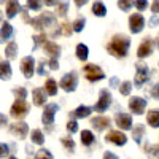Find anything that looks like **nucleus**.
Returning <instances> with one entry per match:
<instances>
[{"mask_svg": "<svg viewBox=\"0 0 159 159\" xmlns=\"http://www.w3.org/2000/svg\"><path fill=\"white\" fill-rule=\"evenodd\" d=\"M34 69H35V59L32 56H25L21 61V72L24 73L25 78L34 76Z\"/></svg>", "mask_w": 159, "mask_h": 159, "instance_id": "9d476101", "label": "nucleus"}, {"mask_svg": "<svg viewBox=\"0 0 159 159\" xmlns=\"http://www.w3.org/2000/svg\"><path fill=\"white\" fill-rule=\"evenodd\" d=\"M16 49H18V45H16V42H11V43H8V46L5 48V56H7L8 59L16 57Z\"/></svg>", "mask_w": 159, "mask_h": 159, "instance_id": "c756f323", "label": "nucleus"}, {"mask_svg": "<svg viewBox=\"0 0 159 159\" xmlns=\"http://www.w3.org/2000/svg\"><path fill=\"white\" fill-rule=\"evenodd\" d=\"M3 2H5V0H0V3H3Z\"/></svg>", "mask_w": 159, "mask_h": 159, "instance_id": "4d7b16f0", "label": "nucleus"}, {"mask_svg": "<svg viewBox=\"0 0 159 159\" xmlns=\"http://www.w3.org/2000/svg\"><path fill=\"white\" fill-rule=\"evenodd\" d=\"M130 46V40L126 35H115L108 43V52L115 57H126Z\"/></svg>", "mask_w": 159, "mask_h": 159, "instance_id": "f257e3e1", "label": "nucleus"}, {"mask_svg": "<svg viewBox=\"0 0 159 159\" xmlns=\"http://www.w3.org/2000/svg\"><path fill=\"white\" fill-rule=\"evenodd\" d=\"M110 103H111V94H110V91L108 89H100V92H99V102L96 103L94 110L97 113H103V111L108 110Z\"/></svg>", "mask_w": 159, "mask_h": 159, "instance_id": "7ed1b4c3", "label": "nucleus"}, {"mask_svg": "<svg viewBox=\"0 0 159 159\" xmlns=\"http://www.w3.org/2000/svg\"><path fill=\"white\" fill-rule=\"evenodd\" d=\"M27 111H29V105H27L25 100H16L11 107V116L16 118V119L24 118L25 115H27Z\"/></svg>", "mask_w": 159, "mask_h": 159, "instance_id": "6e6552de", "label": "nucleus"}, {"mask_svg": "<svg viewBox=\"0 0 159 159\" xmlns=\"http://www.w3.org/2000/svg\"><path fill=\"white\" fill-rule=\"evenodd\" d=\"M103 159H119L115 153H111V151H105L103 153Z\"/></svg>", "mask_w": 159, "mask_h": 159, "instance_id": "c03bdc74", "label": "nucleus"}, {"mask_svg": "<svg viewBox=\"0 0 159 159\" xmlns=\"http://www.w3.org/2000/svg\"><path fill=\"white\" fill-rule=\"evenodd\" d=\"M67 130L70 132V134H73V132L78 130V123L75 121V119H70V121L67 123Z\"/></svg>", "mask_w": 159, "mask_h": 159, "instance_id": "58836bf2", "label": "nucleus"}, {"mask_svg": "<svg viewBox=\"0 0 159 159\" xmlns=\"http://www.w3.org/2000/svg\"><path fill=\"white\" fill-rule=\"evenodd\" d=\"M88 54H89V52H88V46L84 43H78L76 45V57L84 62L88 59Z\"/></svg>", "mask_w": 159, "mask_h": 159, "instance_id": "cd10ccee", "label": "nucleus"}, {"mask_svg": "<svg viewBox=\"0 0 159 159\" xmlns=\"http://www.w3.org/2000/svg\"><path fill=\"white\" fill-rule=\"evenodd\" d=\"M32 96H34V103L37 105V107H42V105L46 102V94L40 88H35L32 91Z\"/></svg>", "mask_w": 159, "mask_h": 159, "instance_id": "6ab92c4d", "label": "nucleus"}, {"mask_svg": "<svg viewBox=\"0 0 159 159\" xmlns=\"http://www.w3.org/2000/svg\"><path fill=\"white\" fill-rule=\"evenodd\" d=\"M156 43H157V46H159V37H157V42H156Z\"/></svg>", "mask_w": 159, "mask_h": 159, "instance_id": "6e6d98bb", "label": "nucleus"}, {"mask_svg": "<svg viewBox=\"0 0 159 159\" xmlns=\"http://www.w3.org/2000/svg\"><path fill=\"white\" fill-rule=\"evenodd\" d=\"M10 154V147L7 143H0V157H7Z\"/></svg>", "mask_w": 159, "mask_h": 159, "instance_id": "a19ab883", "label": "nucleus"}, {"mask_svg": "<svg viewBox=\"0 0 159 159\" xmlns=\"http://www.w3.org/2000/svg\"><path fill=\"white\" fill-rule=\"evenodd\" d=\"M80 137H81V143L84 145V147H91L92 143H94V134H92L91 130H83L81 134H80Z\"/></svg>", "mask_w": 159, "mask_h": 159, "instance_id": "393cba45", "label": "nucleus"}, {"mask_svg": "<svg viewBox=\"0 0 159 159\" xmlns=\"http://www.w3.org/2000/svg\"><path fill=\"white\" fill-rule=\"evenodd\" d=\"M88 3V0H75V5L76 7H83V5H86Z\"/></svg>", "mask_w": 159, "mask_h": 159, "instance_id": "603ef678", "label": "nucleus"}, {"mask_svg": "<svg viewBox=\"0 0 159 159\" xmlns=\"http://www.w3.org/2000/svg\"><path fill=\"white\" fill-rule=\"evenodd\" d=\"M135 69H137V73H135V84H137V86H142L143 83H147L148 75H150V69H148V65L143 64V62H137V64H135Z\"/></svg>", "mask_w": 159, "mask_h": 159, "instance_id": "0eeeda50", "label": "nucleus"}, {"mask_svg": "<svg viewBox=\"0 0 159 159\" xmlns=\"http://www.w3.org/2000/svg\"><path fill=\"white\" fill-rule=\"evenodd\" d=\"M148 153L151 156H157L159 154V143L156 145V147H151V145H148Z\"/></svg>", "mask_w": 159, "mask_h": 159, "instance_id": "79ce46f5", "label": "nucleus"}, {"mask_svg": "<svg viewBox=\"0 0 159 159\" xmlns=\"http://www.w3.org/2000/svg\"><path fill=\"white\" fill-rule=\"evenodd\" d=\"M64 35H69L70 32H72V27H70V24L69 22H65V24H62V30H61Z\"/></svg>", "mask_w": 159, "mask_h": 159, "instance_id": "37998d69", "label": "nucleus"}, {"mask_svg": "<svg viewBox=\"0 0 159 159\" xmlns=\"http://www.w3.org/2000/svg\"><path fill=\"white\" fill-rule=\"evenodd\" d=\"M83 72H84V75H86V78L89 80V81H100V80L105 78L103 70L99 67V65H96V64H88V65H84Z\"/></svg>", "mask_w": 159, "mask_h": 159, "instance_id": "f03ea898", "label": "nucleus"}, {"mask_svg": "<svg viewBox=\"0 0 159 159\" xmlns=\"http://www.w3.org/2000/svg\"><path fill=\"white\" fill-rule=\"evenodd\" d=\"M19 11H21V5H19L18 0H8V3H7V16L11 19V18H15Z\"/></svg>", "mask_w": 159, "mask_h": 159, "instance_id": "f3484780", "label": "nucleus"}, {"mask_svg": "<svg viewBox=\"0 0 159 159\" xmlns=\"http://www.w3.org/2000/svg\"><path fill=\"white\" fill-rule=\"evenodd\" d=\"M35 159H52V154L48 151V150H38L37 154H35Z\"/></svg>", "mask_w": 159, "mask_h": 159, "instance_id": "e433bc0d", "label": "nucleus"}, {"mask_svg": "<svg viewBox=\"0 0 159 159\" xmlns=\"http://www.w3.org/2000/svg\"><path fill=\"white\" fill-rule=\"evenodd\" d=\"M11 65L8 61H3V62H0V78L2 80H10L11 78Z\"/></svg>", "mask_w": 159, "mask_h": 159, "instance_id": "412c9836", "label": "nucleus"}, {"mask_svg": "<svg viewBox=\"0 0 159 159\" xmlns=\"http://www.w3.org/2000/svg\"><path fill=\"white\" fill-rule=\"evenodd\" d=\"M130 89H132V83L130 81H124L121 86H119V92L123 96H129L130 94Z\"/></svg>", "mask_w": 159, "mask_h": 159, "instance_id": "c9c22d12", "label": "nucleus"}, {"mask_svg": "<svg viewBox=\"0 0 159 159\" xmlns=\"http://www.w3.org/2000/svg\"><path fill=\"white\" fill-rule=\"evenodd\" d=\"M2 16H3V13H2V11H0V22H2Z\"/></svg>", "mask_w": 159, "mask_h": 159, "instance_id": "864d4df0", "label": "nucleus"}, {"mask_svg": "<svg viewBox=\"0 0 159 159\" xmlns=\"http://www.w3.org/2000/svg\"><path fill=\"white\" fill-rule=\"evenodd\" d=\"M13 94L16 96V100H25V97H27V91H25V88H15L13 89Z\"/></svg>", "mask_w": 159, "mask_h": 159, "instance_id": "7c9ffc66", "label": "nucleus"}, {"mask_svg": "<svg viewBox=\"0 0 159 159\" xmlns=\"http://www.w3.org/2000/svg\"><path fill=\"white\" fill-rule=\"evenodd\" d=\"M143 134H145V127L142 126V124H137L135 127H134V132H132V137H134V140H135V143H142V139H143Z\"/></svg>", "mask_w": 159, "mask_h": 159, "instance_id": "c85d7f7f", "label": "nucleus"}, {"mask_svg": "<svg viewBox=\"0 0 159 159\" xmlns=\"http://www.w3.org/2000/svg\"><path fill=\"white\" fill-rule=\"evenodd\" d=\"M84 24H86V19L84 18H78L72 25H73V27H72V30H75V32H81L83 29H84Z\"/></svg>", "mask_w": 159, "mask_h": 159, "instance_id": "2f4dec72", "label": "nucleus"}, {"mask_svg": "<svg viewBox=\"0 0 159 159\" xmlns=\"http://www.w3.org/2000/svg\"><path fill=\"white\" fill-rule=\"evenodd\" d=\"M25 21H29L35 29H43L46 24H49V22H52V16L51 15H42L40 18H35V19H25Z\"/></svg>", "mask_w": 159, "mask_h": 159, "instance_id": "4468645a", "label": "nucleus"}, {"mask_svg": "<svg viewBox=\"0 0 159 159\" xmlns=\"http://www.w3.org/2000/svg\"><path fill=\"white\" fill-rule=\"evenodd\" d=\"M43 49L46 51V54L51 56V59H57L59 54H61V48H59V45L54 43V42H48V40H46L45 45H43Z\"/></svg>", "mask_w": 159, "mask_h": 159, "instance_id": "2eb2a0df", "label": "nucleus"}, {"mask_svg": "<svg viewBox=\"0 0 159 159\" xmlns=\"http://www.w3.org/2000/svg\"><path fill=\"white\" fill-rule=\"evenodd\" d=\"M92 13L99 18H103L105 15H107V8H105V5L102 2L97 0V2H94V5H92Z\"/></svg>", "mask_w": 159, "mask_h": 159, "instance_id": "bb28decb", "label": "nucleus"}, {"mask_svg": "<svg viewBox=\"0 0 159 159\" xmlns=\"http://www.w3.org/2000/svg\"><path fill=\"white\" fill-rule=\"evenodd\" d=\"M42 5H43V0H27V8L29 10L38 11L40 8H42Z\"/></svg>", "mask_w": 159, "mask_h": 159, "instance_id": "f704fd0d", "label": "nucleus"}, {"mask_svg": "<svg viewBox=\"0 0 159 159\" xmlns=\"http://www.w3.org/2000/svg\"><path fill=\"white\" fill-rule=\"evenodd\" d=\"M57 110H59L57 103H48V105H45V110H43V115H42V123L45 126H51L52 123H54V116H56Z\"/></svg>", "mask_w": 159, "mask_h": 159, "instance_id": "39448f33", "label": "nucleus"}, {"mask_svg": "<svg viewBox=\"0 0 159 159\" xmlns=\"http://www.w3.org/2000/svg\"><path fill=\"white\" fill-rule=\"evenodd\" d=\"M151 51H153V42L150 38H147L145 42L139 46V49H137V56L140 57V59H143V57H147V56H150L151 54Z\"/></svg>", "mask_w": 159, "mask_h": 159, "instance_id": "dca6fc26", "label": "nucleus"}, {"mask_svg": "<svg viewBox=\"0 0 159 159\" xmlns=\"http://www.w3.org/2000/svg\"><path fill=\"white\" fill-rule=\"evenodd\" d=\"M8 159H18V157H15V156H11V157H8Z\"/></svg>", "mask_w": 159, "mask_h": 159, "instance_id": "5fc2aeb1", "label": "nucleus"}, {"mask_svg": "<svg viewBox=\"0 0 159 159\" xmlns=\"http://www.w3.org/2000/svg\"><path fill=\"white\" fill-rule=\"evenodd\" d=\"M13 37V25L10 22H3L2 29H0V42L7 43V40H10Z\"/></svg>", "mask_w": 159, "mask_h": 159, "instance_id": "a211bd4d", "label": "nucleus"}, {"mask_svg": "<svg viewBox=\"0 0 159 159\" xmlns=\"http://www.w3.org/2000/svg\"><path fill=\"white\" fill-rule=\"evenodd\" d=\"M129 108L134 115H143L147 108V100L142 97H130L129 99Z\"/></svg>", "mask_w": 159, "mask_h": 159, "instance_id": "1a4fd4ad", "label": "nucleus"}, {"mask_svg": "<svg viewBox=\"0 0 159 159\" xmlns=\"http://www.w3.org/2000/svg\"><path fill=\"white\" fill-rule=\"evenodd\" d=\"M115 121H116V126L121 127L123 130H127V129L132 127V116L127 115V113H119V115H116Z\"/></svg>", "mask_w": 159, "mask_h": 159, "instance_id": "f8f14e48", "label": "nucleus"}, {"mask_svg": "<svg viewBox=\"0 0 159 159\" xmlns=\"http://www.w3.org/2000/svg\"><path fill=\"white\" fill-rule=\"evenodd\" d=\"M145 27V19L140 13H134V15H130L129 18V29L132 34H140Z\"/></svg>", "mask_w": 159, "mask_h": 159, "instance_id": "423d86ee", "label": "nucleus"}, {"mask_svg": "<svg viewBox=\"0 0 159 159\" xmlns=\"http://www.w3.org/2000/svg\"><path fill=\"white\" fill-rule=\"evenodd\" d=\"M3 126H7V118H5V115L0 113V127H3Z\"/></svg>", "mask_w": 159, "mask_h": 159, "instance_id": "3c124183", "label": "nucleus"}, {"mask_svg": "<svg viewBox=\"0 0 159 159\" xmlns=\"http://www.w3.org/2000/svg\"><path fill=\"white\" fill-rule=\"evenodd\" d=\"M61 142H62V145H64V147L67 148L70 153L75 150V142H73L70 137H62V139H61Z\"/></svg>", "mask_w": 159, "mask_h": 159, "instance_id": "473e14b6", "label": "nucleus"}, {"mask_svg": "<svg viewBox=\"0 0 159 159\" xmlns=\"http://www.w3.org/2000/svg\"><path fill=\"white\" fill-rule=\"evenodd\" d=\"M30 140H32V143H35V145H43V143H45L43 132L40 130V129H34L32 134H30Z\"/></svg>", "mask_w": 159, "mask_h": 159, "instance_id": "a878e982", "label": "nucleus"}, {"mask_svg": "<svg viewBox=\"0 0 159 159\" xmlns=\"http://www.w3.org/2000/svg\"><path fill=\"white\" fill-rule=\"evenodd\" d=\"M49 69H51V70H57V69H59L57 59H51V61H49Z\"/></svg>", "mask_w": 159, "mask_h": 159, "instance_id": "49530a36", "label": "nucleus"}, {"mask_svg": "<svg viewBox=\"0 0 159 159\" xmlns=\"http://www.w3.org/2000/svg\"><path fill=\"white\" fill-rule=\"evenodd\" d=\"M147 123L151 127H159V110H150L147 115Z\"/></svg>", "mask_w": 159, "mask_h": 159, "instance_id": "4be33fe9", "label": "nucleus"}, {"mask_svg": "<svg viewBox=\"0 0 159 159\" xmlns=\"http://www.w3.org/2000/svg\"><path fill=\"white\" fill-rule=\"evenodd\" d=\"M65 13H67V5L64 3V5H61V7H59L57 15H59V16H65Z\"/></svg>", "mask_w": 159, "mask_h": 159, "instance_id": "de8ad7c7", "label": "nucleus"}, {"mask_svg": "<svg viewBox=\"0 0 159 159\" xmlns=\"http://www.w3.org/2000/svg\"><path fill=\"white\" fill-rule=\"evenodd\" d=\"M10 130H11V134H15L18 139H25V135H27V132H29V126L21 121V123H15L10 127Z\"/></svg>", "mask_w": 159, "mask_h": 159, "instance_id": "ddd939ff", "label": "nucleus"}, {"mask_svg": "<svg viewBox=\"0 0 159 159\" xmlns=\"http://www.w3.org/2000/svg\"><path fill=\"white\" fill-rule=\"evenodd\" d=\"M105 140L118 145V147H123V145H126V142H127V137L123 134L121 130H110L107 134V137H105Z\"/></svg>", "mask_w": 159, "mask_h": 159, "instance_id": "9b49d317", "label": "nucleus"}, {"mask_svg": "<svg viewBox=\"0 0 159 159\" xmlns=\"http://www.w3.org/2000/svg\"><path fill=\"white\" fill-rule=\"evenodd\" d=\"M70 115H72L73 118H88V116L91 115V108L86 107V105H80V107H78L76 110H73Z\"/></svg>", "mask_w": 159, "mask_h": 159, "instance_id": "b1692460", "label": "nucleus"}, {"mask_svg": "<svg viewBox=\"0 0 159 159\" xmlns=\"http://www.w3.org/2000/svg\"><path fill=\"white\" fill-rule=\"evenodd\" d=\"M34 42H35V46H38V45H45V42H46V35H45V34L35 35V37H34Z\"/></svg>", "mask_w": 159, "mask_h": 159, "instance_id": "4c0bfd02", "label": "nucleus"}, {"mask_svg": "<svg viewBox=\"0 0 159 159\" xmlns=\"http://www.w3.org/2000/svg\"><path fill=\"white\" fill-rule=\"evenodd\" d=\"M92 126L97 127L99 130H103L105 127H110V119L107 116H96L92 119Z\"/></svg>", "mask_w": 159, "mask_h": 159, "instance_id": "aec40b11", "label": "nucleus"}, {"mask_svg": "<svg viewBox=\"0 0 159 159\" xmlns=\"http://www.w3.org/2000/svg\"><path fill=\"white\" fill-rule=\"evenodd\" d=\"M151 11L154 13V15H159V0H156V2L151 5Z\"/></svg>", "mask_w": 159, "mask_h": 159, "instance_id": "09e8293b", "label": "nucleus"}, {"mask_svg": "<svg viewBox=\"0 0 159 159\" xmlns=\"http://www.w3.org/2000/svg\"><path fill=\"white\" fill-rule=\"evenodd\" d=\"M78 86V76L75 72H70V73H65L61 80V88L67 92H73Z\"/></svg>", "mask_w": 159, "mask_h": 159, "instance_id": "20e7f679", "label": "nucleus"}, {"mask_svg": "<svg viewBox=\"0 0 159 159\" xmlns=\"http://www.w3.org/2000/svg\"><path fill=\"white\" fill-rule=\"evenodd\" d=\"M151 96H153L154 99H159V83L154 84V88L151 89Z\"/></svg>", "mask_w": 159, "mask_h": 159, "instance_id": "a18cd8bd", "label": "nucleus"}, {"mask_svg": "<svg viewBox=\"0 0 159 159\" xmlns=\"http://www.w3.org/2000/svg\"><path fill=\"white\" fill-rule=\"evenodd\" d=\"M57 3H59V0H45V5H48V7H54Z\"/></svg>", "mask_w": 159, "mask_h": 159, "instance_id": "8fccbe9b", "label": "nucleus"}, {"mask_svg": "<svg viewBox=\"0 0 159 159\" xmlns=\"http://www.w3.org/2000/svg\"><path fill=\"white\" fill-rule=\"evenodd\" d=\"M132 5H134V0H118V7L123 11H129Z\"/></svg>", "mask_w": 159, "mask_h": 159, "instance_id": "72a5a7b5", "label": "nucleus"}, {"mask_svg": "<svg viewBox=\"0 0 159 159\" xmlns=\"http://www.w3.org/2000/svg\"><path fill=\"white\" fill-rule=\"evenodd\" d=\"M45 94H48V96H56L57 94V83L52 78L46 80V83H45Z\"/></svg>", "mask_w": 159, "mask_h": 159, "instance_id": "5701e85b", "label": "nucleus"}, {"mask_svg": "<svg viewBox=\"0 0 159 159\" xmlns=\"http://www.w3.org/2000/svg\"><path fill=\"white\" fill-rule=\"evenodd\" d=\"M134 3H135L139 11H143V10H147V7H148V0H135Z\"/></svg>", "mask_w": 159, "mask_h": 159, "instance_id": "ea45409f", "label": "nucleus"}]
</instances>
